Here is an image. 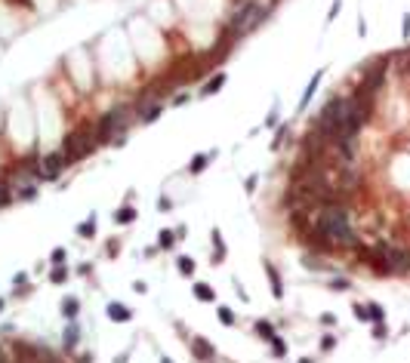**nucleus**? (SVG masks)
<instances>
[{"label": "nucleus", "instance_id": "nucleus-18", "mask_svg": "<svg viewBox=\"0 0 410 363\" xmlns=\"http://www.w3.org/2000/svg\"><path fill=\"white\" fill-rule=\"evenodd\" d=\"M207 160H210L207 154H198V157H194V160H191V167H188V170H191V173H201V170L207 167Z\"/></svg>", "mask_w": 410, "mask_h": 363}, {"label": "nucleus", "instance_id": "nucleus-33", "mask_svg": "<svg viewBox=\"0 0 410 363\" xmlns=\"http://www.w3.org/2000/svg\"><path fill=\"white\" fill-rule=\"evenodd\" d=\"M299 363H312V360H299Z\"/></svg>", "mask_w": 410, "mask_h": 363}, {"label": "nucleus", "instance_id": "nucleus-34", "mask_svg": "<svg viewBox=\"0 0 410 363\" xmlns=\"http://www.w3.org/2000/svg\"><path fill=\"white\" fill-rule=\"evenodd\" d=\"M160 363H170V360H160Z\"/></svg>", "mask_w": 410, "mask_h": 363}, {"label": "nucleus", "instance_id": "nucleus-32", "mask_svg": "<svg viewBox=\"0 0 410 363\" xmlns=\"http://www.w3.org/2000/svg\"><path fill=\"white\" fill-rule=\"evenodd\" d=\"M0 311H3V299H0Z\"/></svg>", "mask_w": 410, "mask_h": 363}, {"label": "nucleus", "instance_id": "nucleus-5", "mask_svg": "<svg viewBox=\"0 0 410 363\" xmlns=\"http://www.w3.org/2000/svg\"><path fill=\"white\" fill-rule=\"evenodd\" d=\"M380 256L386 259L389 271H410V252L398 246H380Z\"/></svg>", "mask_w": 410, "mask_h": 363}, {"label": "nucleus", "instance_id": "nucleus-30", "mask_svg": "<svg viewBox=\"0 0 410 363\" xmlns=\"http://www.w3.org/2000/svg\"><path fill=\"white\" fill-rule=\"evenodd\" d=\"M52 280H56V283H62V280H65V268H62V265H59L56 271H52Z\"/></svg>", "mask_w": 410, "mask_h": 363}, {"label": "nucleus", "instance_id": "nucleus-22", "mask_svg": "<svg viewBox=\"0 0 410 363\" xmlns=\"http://www.w3.org/2000/svg\"><path fill=\"white\" fill-rule=\"evenodd\" d=\"M179 271H182V274H191V271H194V262H191L188 256H182V259H179Z\"/></svg>", "mask_w": 410, "mask_h": 363}, {"label": "nucleus", "instance_id": "nucleus-4", "mask_svg": "<svg viewBox=\"0 0 410 363\" xmlns=\"http://www.w3.org/2000/svg\"><path fill=\"white\" fill-rule=\"evenodd\" d=\"M96 148V133H68L65 136V148H62V157L65 163H77L83 160Z\"/></svg>", "mask_w": 410, "mask_h": 363}, {"label": "nucleus", "instance_id": "nucleus-8", "mask_svg": "<svg viewBox=\"0 0 410 363\" xmlns=\"http://www.w3.org/2000/svg\"><path fill=\"white\" fill-rule=\"evenodd\" d=\"M108 317L120 323V320H130V317H133V311H130L127 305H120V302H111V305H108Z\"/></svg>", "mask_w": 410, "mask_h": 363}, {"label": "nucleus", "instance_id": "nucleus-2", "mask_svg": "<svg viewBox=\"0 0 410 363\" xmlns=\"http://www.w3.org/2000/svg\"><path fill=\"white\" fill-rule=\"evenodd\" d=\"M127 123H130V108H114V111H108L99 120V126H96V142L114 139L120 145L123 136H127Z\"/></svg>", "mask_w": 410, "mask_h": 363}, {"label": "nucleus", "instance_id": "nucleus-26", "mask_svg": "<svg viewBox=\"0 0 410 363\" xmlns=\"http://www.w3.org/2000/svg\"><path fill=\"white\" fill-rule=\"evenodd\" d=\"M80 234H83V237H90V234H93V219H86V222L80 225Z\"/></svg>", "mask_w": 410, "mask_h": 363}, {"label": "nucleus", "instance_id": "nucleus-29", "mask_svg": "<svg viewBox=\"0 0 410 363\" xmlns=\"http://www.w3.org/2000/svg\"><path fill=\"white\" fill-rule=\"evenodd\" d=\"M65 262V249H56L52 252V265H62Z\"/></svg>", "mask_w": 410, "mask_h": 363}, {"label": "nucleus", "instance_id": "nucleus-15", "mask_svg": "<svg viewBox=\"0 0 410 363\" xmlns=\"http://www.w3.org/2000/svg\"><path fill=\"white\" fill-rule=\"evenodd\" d=\"M383 317H386V311L380 305H367V320H373V323H383Z\"/></svg>", "mask_w": 410, "mask_h": 363}, {"label": "nucleus", "instance_id": "nucleus-3", "mask_svg": "<svg viewBox=\"0 0 410 363\" xmlns=\"http://www.w3.org/2000/svg\"><path fill=\"white\" fill-rule=\"evenodd\" d=\"M262 19H265V9H262L259 3H253V0H247V3H244L241 9H235V12H231V22H228V28H231V34H247L250 28H256Z\"/></svg>", "mask_w": 410, "mask_h": 363}, {"label": "nucleus", "instance_id": "nucleus-28", "mask_svg": "<svg viewBox=\"0 0 410 363\" xmlns=\"http://www.w3.org/2000/svg\"><path fill=\"white\" fill-rule=\"evenodd\" d=\"M401 34H404V40L410 37V15H404V22H401Z\"/></svg>", "mask_w": 410, "mask_h": 363}, {"label": "nucleus", "instance_id": "nucleus-31", "mask_svg": "<svg viewBox=\"0 0 410 363\" xmlns=\"http://www.w3.org/2000/svg\"><path fill=\"white\" fill-rule=\"evenodd\" d=\"M15 3H22V6H31V0H15Z\"/></svg>", "mask_w": 410, "mask_h": 363}, {"label": "nucleus", "instance_id": "nucleus-16", "mask_svg": "<svg viewBox=\"0 0 410 363\" xmlns=\"http://www.w3.org/2000/svg\"><path fill=\"white\" fill-rule=\"evenodd\" d=\"M194 296H198L201 302H213V289L207 283H198V286H194Z\"/></svg>", "mask_w": 410, "mask_h": 363}, {"label": "nucleus", "instance_id": "nucleus-14", "mask_svg": "<svg viewBox=\"0 0 410 363\" xmlns=\"http://www.w3.org/2000/svg\"><path fill=\"white\" fill-rule=\"evenodd\" d=\"M77 308H80L77 299H65V302H62V314H65V317H77Z\"/></svg>", "mask_w": 410, "mask_h": 363}, {"label": "nucleus", "instance_id": "nucleus-25", "mask_svg": "<svg viewBox=\"0 0 410 363\" xmlns=\"http://www.w3.org/2000/svg\"><path fill=\"white\" fill-rule=\"evenodd\" d=\"M74 342H77V326H71V330H68V336H65V345L71 348V345H74Z\"/></svg>", "mask_w": 410, "mask_h": 363}, {"label": "nucleus", "instance_id": "nucleus-10", "mask_svg": "<svg viewBox=\"0 0 410 363\" xmlns=\"http://www.w3.org/2000/svg\"><path fill=\"white\" fill-rule=\"evenodd\" d=\"M191 348H194V354H198V360H210V357H213V345L204 342V339H194Z\"/></svg>", "mask_w": 410, "mask_h": 363}, {"label": "nucleus", "instance_id": "nucleus-12", "mask_svg": "<svg viewBox=\"0 0 410 363\" xmlns=\"http://www.w3.org/2000/svg\"><path fill=\"white\" fill-rule=\"evenodd\" d=\"M139 117L145 120V123L157 120V117H160V105H148V108H142V111H139Z\"/></svg>", "mask_w": 410, "mask_h": 363}, {"label": "nucleus", "instance_id": "nucleus-20", "mask_svg": "<svg viewBox=\"0 0 410 363\" xmlns=\"http://www.w3.org/2000/svg\"><path fill=\"white\" fill-rule=\"evenodd\" d=\"M269 342H272V351H275V354H278V357H281V354H284V351H287V345H284V342H281V339H278V336H272V339H269Z\"/></svg>", "mask_w": 410, "mask_h": 363}, {"label": "nucleus", "instance_id": "nucleus-9", "mask_svg": "<svg viewBox=\"0 0 410 363\" xmlns=\"http://www.w3.org/2000/svg\"><path fill=\"white\" fill-rule=\"evenodd\" d=\"M265 274H269V280H272V296L281 299V296H284V286H281V277H278L275 265H265Z\"/></svg>", "mask_w": 410, "mask_h": 363}, {"label": "nucleus", "instance_id": "nucleus-6", "mask_svg": "<svg viewBox=\"0 0 410 363\" xmlns=\"http://www.w3.org/2000/svg\"><path fill=\"white\" fill-rule=\"evenodd\" d=\"M68 167L65 163V157L62 154H43L40 160H37V176L40 179H59V173Z\"/></svg>", "mask_w": 410, "mask_h": 363}, {"label": "nucleus", "instance_id": "nucleus-7", "mask_svg": "<svg viewBox=\"0 0 410 363\" xmlns=\"http://www.w3.org/2000/svg\"><path fill=\"white\" fill-rule=\"evenodd\" d=\"M321 77H324V71H315V74H312V80H309V86H306V93H302V99H299V111H306V105L312 102V96H315V89H318Z\"/></svg>", "mask_w": 410, "mask_h": 363}, {"label": "nucleus", "instance_id": "nucleus-13", "mask_svg": "<svg viewBox=\"0 0 410 363\" xmlns=\"http://www.w3.org/2000/svg\"><path fill=\"white\" fill-rule=\"evenodd\" d=\"M256 333H259V336H262L265 342H269V339L275 336V326H272L269 320H259V323H256Z\"/></svg>", "mask_w": 410, "mask_h": 363}, {"label": "nucleus", "instance_id": "nucleus-1", "mask_svg": "<svg viewBox=\"0 0 410 363\" xmlns=\"http://www.w3.org/2000/svg\"><path fill=\"white\" fill-rule=\"evenodd\" d=\"M318 231L324 234V237H330V243H343V246L355 243L349 219H346V209H340V206H327L318 215Z\"/></svg>", "mask_w": 410, "mask_h": 363}, {"label": "nucleus", "instance_id": "nucleus-11", "mask_svg": "<svg viewBox=\"0 0 410 363\" xmlns=\"http://www.w3.org/2000/svg\"><path fill=\"white\" fill-rule=\"evenodd\" d=\"M222 83H225V74H216V77H213V80L201 89V93H204V96H213V93H219V89H222Z\"/></svg>", "mask_w": 410, "mask_h": 363}, {"label": "nucleus", "instance_id": "nucleus-19", "mask_svg": "<svg viewBox=\"0 0 410 363\" xmlns=\"http://www.w3.org/2000/svg\"><path fill=\"white\" fill-rule=\"evenodd\" d=\"M133 219H136V209H130V206H123L117 212V222H133Z\"/></svg>", "mask_w": 410, "mask_h": 363}, {"label": "nucleus", "instance_id": "nucleus-27", "mask_svg": "<svg viewBox=\"0 0 410 363\" xmlns=\"http://www.w3.org/2000/svg\"><path fill=\"white\" fill-rule=\"evenodd\" d=\"M330 286L336 289V293H343V289H349V283H346V280H340V277H336V280H330Z\"/></svg>", "mask_w": 410, "mask_h": 363}, {"label": "nucleus", "instance_id": "nucleus-21", "mask_svg": "<svg viewBox=\"0 0 410 363\" xmlns=\"http://www.w3.org/2000/svg\"><path fill=\"white\" fill-rule=\"evenodd\" d=\"M219 323H225V326H231L235 323V314L228 311V308H219Z\"/></svg>", "mask_w": 410, "mask_h": 363}, {"label": "nucleus", "instance_id": "nucleus-17", "mask_svg": "<svg viewBox=\"0 0 410 363\" xmlns=\"http://www.w3.org/2000/svg\"><path fill=\"white\" fill-rule=\"evenodd\" d=\"M12 185H6V182H0V206H6L9 200H12V191H9Z\"/></svg>", "mask_w": 410, "mask_h": 363}, {"label": "nucleus", "instance_id": "nucleus-23", "mask_svg": "<svg viewBox=\"0 0 410 363\" xmlns=\"http://www.w3.org/2000/svg\"><path fill=\"white\" fill-rule=\"evenodd\" d=\"M173 240H176V237H173V231H160V246H164V249L173 246Z\"/></svg>", "mask_w": 410, "mask_h": 363}, {"label": "nucleus", "instance_id": "nucleus-24", "mask_svg": "<svg viewBox=\"0 0 410 363\" xmlns=\"http://www.w3.org/2000/svg\"><path fill=\"white\" fill-rule=\"evenodd\" d=\"M340 9H343V0H333V6H330V12H327V22H333Z\"/></svg>", "mask_w": 410, "mask_h": 363}]
</instances>
